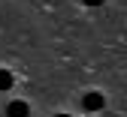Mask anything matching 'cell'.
Returning <instances> with one entry per match:
<instances>
[{
    "label": "cell",
    "mask_w": 127,
    "mask_h": 117,
    "mask_svg": "<svg viewBox=\"0 0 127 117\" xmlns=\"http://www.w3.org/2000/svg\"><path fill=\"white\" fill-rule=\"evenodd\" d=\"M6 117H30V108H27V102H21V99L9 102V105H6Z\"/></svg>",
    "instance_id": "obj_2"
},
{
    "label": "cell",
    "mask_w": 127,
    "mask_h": 117,
    "mask_svg": "<svg viewBox=\"0 0 127 117\" xmlns=\"http://www.w3.org/2000/svg\"><path fill=\"white\" fill-rule=\"evenodd\" d=\"M9 87H12V75L6 69H0V90H9Z\"/></svg>",
    "instance_id": "obj_3"
},
{
    "label": "cell",
    "mask_w": 127,
    "mask_h": 117,
    "mask_svg": "<svg viewBox=\"0 0 127 117\" xmlns=\"http://www.w3.org/2000/svg\"><path fill=\"white\" fill-rule=\"evenodd\" d=\"M55 117H70V114H55Z\"/></svg>",
    "instance_id": "obj_5"
},
{
    "label": "cell",
    "mask_w": 127,
    "mask_h": 117,
    "mask_svg": "<svg viewBox=\"0 0 127 117\" xmlns=\"http://www.w3.org/2000/svg\"><path fill=\"white\" fill-rule=\"evenodd\" d=\"M85 6H103V0H82Z\"/></svg>",
    "instance_id": "obj_4"
},
{
    "label": "cell",
    "mask_w": 127,
    "mask_h": 117,
    "mask_svg": "<svg viewBox=\"0 0 127 117\" xmlns=\"http://www.w3.org/2000/svg\"><path fill=\"white\" fill-rule=\"evenodd\" d=\"M103 105H106V99H103V93H85L82 96V108L85 111H103Z\"/></svg>",
    "instance_id": "obj_1"
}]
</instances>
